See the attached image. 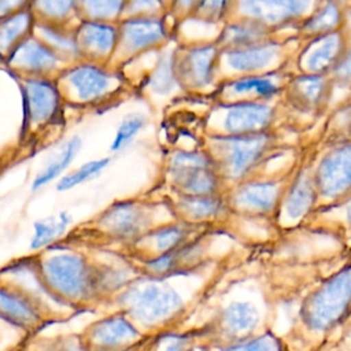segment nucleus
Segmentation results:
<instances>
[{
  "instance_id": "f257e3e1",
  "label": "nucleus",
  "mask_w": 351,
  "mask_h": 351,
  "mask_svg": "<svg viewBox=\"0 0 351 351\" xmlns=\"http://www.w3.org/2000/svg\"><path fill=\"white\" fill-rule=\"evenodd\" d=\"M203 302L208 314L189 329L197 350L241 343L274 330L278 304L252 248L229 265Z\"/></svg>"
},
{
  "instance_id": "f03ea898",
  "label": "nucleus",
  "mask_w": 351,
  "mask_h": 351,
  "mask_svg": "<svg viewBox=\"0 0 351 351\" xmlns=\"http://www.w3.org/2000/svg\"><path fill=\"white\" fill-rule=\"evenodd\" d=\"M255 254L278 307L299 303L319 282L351 261V255L337 241L284 243L281 237L259 245Z\"/></svg>"
},
{
  "instance_id": "7ed1b4c3",
  "label": "nucleus",
  "mask_w": 351,
  "mask_h": 351,
  "mask_svg": "<svg viewBox=\"0 0 351 351\" xmlns=\"http://www.w3.org/2000/svg\"><path fill=\"white\" fill-rule=\"evenodd\" d=\"M351 311V261L319 282L299 303L280 335L285 351H318Z\"/></svg>"
},
{
  "instance_id": "20e7f679",
  "label": "nucleus",
  "mask_w": 351,
  "mask_h": 351,
  "mask_svg": "<svg viewBox=\"0 0 351 351\" xmlns=\"http://www.w3.org/2000/svg\"><path fill=\"white\" fill-rule=\"evenodd\" d=\"M118 311H122L144 335L162 333L178 322L188 311L185 296L167 282V278L138 276L115 295Z\"/></svg>"
},
{
  "instance_id": "39448f33",
  "label": "nucleus",
  "mask_w": 351,
  "mask_h": 351,
  "mask_svg": "<svg viewBox=\"0 0 351 351\" xmlns=\"http://www.w3.org/2000/svg\"><path fill=\"white\" fill-rule=\"evenodd\" d=\"M34 267L45 292L58 304L84 308L101 300L96 287L95 263L80 252L36 255Z\"/></svg>"
},
{
  "instance_id": "423d86ee",
  "label": "nucleus",
  "mask_w": 351,
  "mask_h": 351,
  "mask_svg": "<svg viewBox=\"0 0 351 351\" xmlns=\"http://www.w3.org/2000/svg\"><path fill=\"white\" fill-rule=\"evenodd\" d=\"M55 80L66 106L80 108L108 106L125 92L128 84L122 70L88 60L69 64Z\"/></svg>"
},
{
  "instance_id": "0eeeda50",
  "label": "nucleus",
  "mask_w": 351,
  "mask_h": 351,
  "mask_svg": "<svg viewBox=\"0 0 351 351\" xmlns=\"http://www.w3.org/2000/svg\"><path fill=\"white\" fill-rule=\"evenodd\" d=\"M163 173L170 192L189 196L223 193V181L207 149L173 148Z\"/></svg>"
},
{
  "instance_id": "6e6552de",
  "label": "nucleus",
  "mask_w": 351,
  "mask_h": 351,
  "mask_svg": "<svg viewBox=\"0 0 351 351\" xmlns=\"http://www.w3.org/2000/svg\"><path fill=\"white\" fill-rule=\"evenodd\" d=\"M22 97V137H40L59 126L66 103L55 78L15 77Z\"/></svg>"
},
{
  "instance_id": "1a4fd4ad",
  "label": "nucleus",
  "mask_w": 351,
  "mask_h": 351,
  "mask_svg": "<svg viewBox=\"0 0 351 351\" xmlns=\"http://www.w3.org/2000/svg\"><path fill=\"white\" fill-rule=\"evenodd\" d=\"M173 40L174 19L170 14L122 18L118 22V47L111 66L122 69L138 56L158 51Z\"/></svg>"
},
{
  "instance_id": "9d476101",
  "label": "nucleus",
  "mask_w": 351,
  "mask_h": 351,
  "mask_svg": "<svg viewBox=\"0 0 351 351\" xmlns=\"http://www.w3.org/2000/svg\"><path fill=\"white\" fill-rule=\"evenodd\" d=\"M158 207L141 199L115 200L93 218L92 229L110 241L132 244L152 228L165 223L156 221Z\"/></svg>"
},
{
  "instance_id": "9b49d317",
  "label": "nucleus",
  "mask_w": 351,
  "mask_h": 351,
  "mask_svg": "<svg viewBox=\"0 0 351 351\" xmlns=\"http://www.w3.org/2000/svg\"><path fill=\"white\" fill-rule=\"evenodd\" d=\"M221 48L217 43L181 45L176 49V73L184 92H199L213 84L219 66Z\"/></svg>"
},
{
  "instance_id": "f8f14e48",
  "label": "nucleus",
  "mask_w": 351,
  "mask_h": 351,
  "mask_svg": "<svg viewBox=\"0 0 351 351\" xmlns=\"http://www.w3.org/2000/svg\"><path fill=\"white\" fill-rule=\"evenodd\" d=\"M85 351H117L141 346L144 335L122 311L92 322L80 335Z\"/></svg>"
},
{
  "instance_id": "ddd939ff",
  "label": "nucleus",
  "mask_w": 351,
  "mask_h": 351,
  "mask_svg": "<svg viewBox=\"0 0 351 351\" xmlns=\"http://www.w3.org/2000/svg\"><path fill=\"white\" fill-rule=\"evenodd\" d=\"M211 230H214L213 226L192 225L180 219H171L152 228L129 244V247L132 248V254L143 262L174 251Z\"/></svg>"
},
{
  "instance_id": "4468645a",
  "label": "nucleus",
  "mask_w": 351,
  "mask_h": 351,
  "mask_svg": "<svg viewBox=\"0 0 351 351\" xmlns=\"http://www.w3.org/2000/svg\"><path fill=\"white\" fill-rule=\"evenodd\" d=\"M3 66L14 77L56 78L69 64L33 33L11 52Z\"/></svg>"
},
{
  "instance_id": "2eb2a0df",
  "label": "nucleus",
  "mask_w": 351,
  "mask_h": 351,
  "mask_svg": "<svg viewBox=\"0 0 351 351\" xmlns=\"http://www.w3.org/2000/svg\"><path fill=\"white\" fill-rule=\"evenodd\" d=\"M225 196L233 215L248 219H271L276 226V217L282 199L276 184L251 182L240 185Z\"/></svg>"
},
{
  "instance_id": "dca6fc26",
  "label": "nucleus",
  "mask_w": 351,
  "mask_h": 351,
  "mask_svg": "<svg viewBox=\"0 0 351 351\" xmlns=\"http://www.w3.org/2000/svg\"><path fill=\"white\" fill-rule=\"evenodd\" d=\"M48 313L27 292L14 284L0 280V319L26 333L40 330Z\"/></svg>"
},
{
  "instance_id": "f3484780",
  "label": "nucleus",
  "mask_w": 351,
  "mask_h": 351,
  "mask_svg": "<svg viewBox=\"0 0 351 351\" xmlns=\"http://www.w3.org/2000/svg\"><path fill=\"white\" fill-rule=\"evenodd\" d=\"M74 32L81 60L111 64L118 47V22L80 19Z\"/></svg>"
},
{
  "instance_id": "a211bd4d",
  "label": "nucleus",
  "mask_w": 351,
  "mask_h": 351,
  "mask_svg": "<svg viewBox=\"0 0 351 351\" xmlns=\"http://www.w3.org/2000/svg\"><path fill=\"white\" fill-rule=\"evenodd\" d=\"M167 204L176 219L192 223L213 226L222 222L232 214L225 193L207 196H189L170 192Z\"/></svg>"
},
{
  "instance_id": "6ab92c4d",
  "label": "nucleus",
  "mask_w": 351,
  "mask_h": 351,
  "mask_svg": "<svg viewBox=\"0 0 351 351\" xmlns=\"http://www.w3.org/2000/svg\"><path fill=\"white\" fill-rule=\"evenodd\" d=\"M299 229L330 237L351 255V197L315 208Z\"/></svg>"
},
{
  "instance_id": "aec40b11",
  "label": "nucleus",
  "mask_w": 351,
  "mask_h": 351,
  "mask_svg": "<svg viewBox=\"0 0 351 351\" xmlns=\"http://www.w3.org/2000/svg\"><path fill=\"white\" fill-rule=\"evenodd\" d=\"M177 41L173 40L166 47L155 51L151 67L144 73L141 85L152 96L169 97L177 90H182L176 73Z\"/></svg>"
},
{
  "instance_id": "412c9836",
  "label": "nucleus",
  "mask_w": 351,
  "mask_h": 351,
  "mask_svg": "<svg viewBox=\"0 0 351 351\" xmlns=\"http://www.w3.org/2000/svg\"><path fill=\"white\" fill-rule=\"evenodd\" d=\"M37 19L32 10L23 8L0 19V63L4 64L11 52L34 33Z\"/></svg>"
},
{
  "instance_id": "4be33fe9",
  "label": "nucleus",
  "mask_w": 351,
  "mask_h": 351,
  "mask_svg": "<svg viewBox=\"0 0 351 351\" xmlns=\"http://www.w3.org/2000/svg\"><path fill=\"white\" fill-rule=\"evenodd\" d=\"M75 25H59L48 22H37L34 34L45 43L56 55H59L67 64L81 60L75 40Z\"/></svg>"
},
{
  "instance_id": "5701e85b",
  "label": "nucleus",
  "mask_w": 351,
  "mask_h": 351,
  "mask_svg": "<svg viewBox=\"0 0 351 351\" xmlns=\"http://www.w3.org/2000/svg\"><path fill=\"white\" fill-rule=\"evenodd\" d=\"M267 108L256 104L232 103L223 107L221 117L222 130L218 134H248L258 128V122L265 123Z\"/></svg>"
},
{
  "instance_id": "b1692460",
  "label": "nucleus",
  "mask_w": 351,
  "mask_h": 351,
  "mask_svg": "<svg viewBox=\"0 0 351 351\" xmlns=\"http://www.w3.org/2000/svg\"><path fill=\"white\" fill-rule=\"evenodd\" d=\"M82 148V138L78 134H73L62 143L56 155L48 162L32 180L30 189L32 192H38L48 184L58 181L63 174L67 173V169L74 162L75 156Z\"/></svg>"
},
{
  "instance_id": "393cba45",
  "label": "nucleus",
  "mask_w": 351,
  "mask_h": 351,
  "mask_svg": "<svg viewBox=\"0 0 351 351\" xmlns=\"http://www.w3.org/2000/svg\"><path fill=\"white\" fill-rule=\"evenodd\" d=\"M29 8L37 22L75 25L78 18V0H30Z\"/></svg>"
},
{
  "instance_id": "a878e982",
  "label": "nucleus",
  "mask_w": 351,
  "mask_h": 351,
  "mask_svg": "<svg viewBox=\"0 0 351 351\" xmlns=\"http://www.w3.org/2000/svg\"><path fill=\"white\" fill-rule=\"evenodd\" d=\"M73 217L69 211L62 210L56 215L45 217L33 222V234L30 239L32 250H41L60 239L70 226Z\"/></svg>"
},
{
  "instance_id": "bb28decb",
  "label": "nucleus",
  "mask_w": 351,
  "mask_h": 351,
  "mask_svg": "<svg viewBox=\"0 0 351 351\" xmlns=\"http://www.w3.org/2000/svg\"><path fill=\"white\" fill-rule=\"evenodd\" d=\"M110 162H111V158H108V156L86 160L82 165H80L78 167H75L74 170L63 174L56 181L55 189L58 192H67L70 189H74L88 181L99 177L108 167Z\"/></svg>"
},
{
  "instance_id": "cd10ccee",
  "label": "nucleus",
  "mask_w": 351,
  "mask_h": 351,
  "mask_svg": "<svg viewBox=\"0 0 351 351\" xmlns=\"http://www.w3.org/2000/svg\"><path fill=\"white\" fill-rule=\"evenodd\" d=\"M126 0H78V18L119 22Z\"/></svg>"
},
{
  "instance_id": "c85d7f7f",
  "label": "nucleus",
  "mask_w": 351,
  "mask_h": 351,
  "mask_svg": "<svg viewBox=\"0 0 351 351\" xmlns=\"http://www.w3.org/2000/svg\"><path fill=\"white\" fill-rule=\"evenodd\" d=\"M147 125V117L141 112H130L125 115L117 126L114 137L110 144V151L118 154L128 148L133 140L141 133Z\"/></svg>"
},
{
  "instance_id": "c756f323",
  "label": "nucleus",
  "mask_w": 351,
  "mask_h": 351,
  "mask_svg": "<svg viewBox=\"0 0 351 351\" xmlns=\"http://www.w3.org/2000/svg\"><path fill=\"white\" fill-rule=\"evenodd\" d=\"M200 351H285V350L280 339V335L276 330H273L259 337L245 340L241 343L206 347V348H200Z\"/></svg>"
},
{
  "instance_id": "7c9ffc66",
  "label": "nucleus",
  "mask_w": 351,
  "mask_h": 351,
  "mask_svg": "<svg viewBox=\"0 0 351 351\" xmlns=\"http://www.w3.org/2000/svg\"><path fill=\"white\" fill-rule=\"evenodd\" d=\"M197 350L196 337L192 330L182 333L162 332L155 335V340L149 343L147 351H195Z\"/></svg>"
},
{
  "instance_id": "2f4dec72",
  "label": "nucleus",
  "mask_w": 351,
  "mask_h": 351,
  "mask_svg": "<svg viewBox=\"0 0 351 351\" xmlns=\"http://www.w3.org/2000/svg\"><path fill=\"white\" fill-rule=\"evenodd\" d=\"M318 351H351V311L332 330Z\"/></svg>"
},
{
  "instance_id": "473e14b6",
  "label": "nucleus",
  "mask_w": 351,
  "mask_h": 351,
  "mask_svg": "<svg viewBox=\"0 0 351 351\" xmlns=\"http://www.w3.org/2000/svg\"><path fill=\"white\" fill-rule=\"evenodd\" d=\"M169 14L163 0H126L122 18L154 16Z\"/></svg>"
},
{
  "instance_id": "72a5a7b5",
  "label": "nucleus",
  "mask_w": 351,
  "mask_h": 351,
  "mask_svg": "<svg viewBox=\"0 0 351 351\" xmlns=\"http://www.w3.org/2000/svg\"><path fill=\"white\" fill-rule=\"evenodd\" d=\"M25 351V350H19ZM27 351H85L80 336H59L53 339L38 340Z\"/></svg>"
},
{
  "instance_id": "f704fd0d",
  "label": "nucleus",
  "mask_w": 351,
  "mask_h": 351,
  "mask_svg": "<svg viewBox=\"0 0 351 351\" xmlns=\"http://www.w3.org/2000/svg\"><path fill=\"white\" fill-rule=\"evenodd\" d=\"M229 0H199L191 15L210 23H218L226 15Z\"/></svg>"
},
{
  "instance_id": "c9c22d12",
  "label": "nucleus",
  "mask_w": 351,
  "mask_h": 351,
  "mask_svg": "<svg viewBox=\"0 0 351 351\" xmlns=\"http://www.w3.org/2000/svg\"><path fill=\"white\" fill-rule=\"evenodd\" d=\"M276 86L270 84L267 80H258L256 77H245V78H237L233 81H229L223 85V90L233 92V93H244V92H256L266 95L269 92H273Z\"/></svg>"
},
{
  "instance_id": "e433bc0d",
  "label": "nucleus",
  "mask_w": 351,
  "mask_h": 351,
  "mask_svg": "<svg viewBox=\"0 0 351 351\" xmlns=\"http://www.w3.org/2000/svg\"><path fill=\"white\" fill-rule=\"evenodd\" d=\"M197 3L199 0H173L169 8V14L174 19V22H177L185 16H189L193 12Z\"/></svg>"
},
{
  "instance_id": "4c0bfd02",
  "label": "nucleus",
  "mask_w": 351,
  "mask_h": 351,
  "mask_svg": "<svg viewBox=\"0 0 351 351\" xmlns=\"http://www.w3.org/2000/svg\"><path fill=\"white\" fill-rule=\"evenodd\" d=\"M30 0H0V19L29 7Z\"/></svg>"
},
{
  "instance_id": "58836bf2",
  "label": "nucleus",
  "mask_w": 351,
  "mask_h": 351,
  "mask_svg": "<svg viewBox=\"0 0 351 351\" xmlns=\"http://www.w3.org/2000/svg\"><path fill=\"white\" fill-rule=\"evenodd\" d=\"M143 346V344H141ZM141 346H138V347H136V348H129V350H117V351H138L140 348H141Z\"/></svg>"
},
{
  "instance_id": "ea45409f",
  "label": "nucleus",
  "mask_w": 351,
  "mask_h": 351,
  "mask_svg": "<svg viewBox=\"0 0 351 351\" xmlns=\"http://www.w3.org/2000/svg\"><path fill=\"white\" fill-rule=\"evenodd\" d=\"M165 1V4H166V7H167V10L170 8V5H171V3H173V0H163Z\"/></svg>"
},
{
  "instance_id": "a19ab883",
  "label": "nucleus",
  "mask_w": 351,
  "mask_h": 351,
  "mask_svg": "<svg viewBox=\"0 0 351 351\" xmlns=\"http://www.w3.org/2000/svg\"><path fill=\"white\" fill-rule=\"evenodd\" d=\"M19 350H21V347H16L14 351H19Z\"/></svg>"
}]
</instances>
